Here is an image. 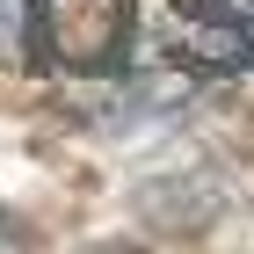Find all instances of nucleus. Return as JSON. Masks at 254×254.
<instances>
[{"instance_id": "f257e3e1", "label": "nucleus", "mask_w": 254, "mask_h": 254, "mask_svg": "<svg viewBox=\"0 0 254 254\" xmlns=\"http://www.w3.org/2000/svg\"><path fill=\"white\" fill-rule=\"evenodd\" d=\"M138 29V0H29V51L65 73H117Z\"/></svg>"}, {"instance_id": "f03ea898", "label": "nucleus", "mask_w": 254, "mask_h": 254, "mask_svg": "<svg viewBox=\"0 0 254 254\" xmlns=\"http://www.w3.org/2000/svg\"><path fill=\"white\" fill-rule=\"evenodd\" d=\"M175 51L203 73L254 65V0H175Z\"/></svg>"}]
</instances>
